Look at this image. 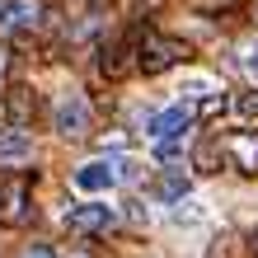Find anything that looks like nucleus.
I'll return each mask as SVG.
<instances>
[{"mask_svg":"<svg viewBox=\"0 0 258 258\" xmlns=\"http://www.w3.org/2000/svg\"><path fill=\"white\" fill-rule=\"evenodd\" d=\"M188 56V47L178 38H160V33H141V42H136V66H141L146 75H160V71H169L178 66Z\"/></svg>","mask_w":258,"mask_h":258,"instance_id":"f257e3e1","label":"nucleus"},{"mask_svg":"<svg viewBox=\"0 0 258 258\" xmlns=\"http://www.w3.org/2000/svg\"><path fill=\"white\" fill-rule=\"evenodd\" d=\"M52 127L61 136H85L89 132V103H85V94H61V99H56Z\"/></svg>","mask_w":258,"mask_h":258,"instance_id":"f03ea898","label":"nucleus"},{"mask_svg":"<svg viewBox=\"0 0 258 258\" xmlns=\"http://www.w3.org/2000/svg\"><path fill=\"white\" fill-rule=\"evenodd\" d=\"M28 192H33V178L19 174V178H10L5 188H0V221H10V225H24L33 211H28Z\"/></svg>","mask_w":258,"mask_h":258,"instance_id":"7ed1b4c3","label":"nucleus"},{"mask_svg":"<svg viewBox=\"0 0 258 258\" xmlns=\"http://www.w3.org/2000/svg\"><path fill=\"white\" fill-rule=\"evenodd\" d=\"M221 150L239 174H258V132H230L221 141Z\"/></svg>","mask_w":258,"mask_h":258,"instance_id":"20e7f679","label":"nucleus"},{"mask_svg":"<svg viewBox=\"0 0 258 258\" xmlns=\"http://www.w3.org/2000/svg\"><path fill=\"white\" fill-rule=\"evenodd\" d=\"M188 122H192V108H188V103H174V108H164V113L150 117L146 132L155 136V141H178V136L188 132Z\"/></svg>","mask_w":258,"mask_h":258,"instance_id":"39448f33","label":"nucleus"},{"mask_svg":"<svg viewBox=\"0 0 258 258\" xmlns=\"http://www.w3.org/2000/svg\"><path fill=\"white\" fill-rule=\"evenodd\" d=\"M66 225H71L75 235H99V230L113 225V211L99 207V202H85V207H71L66 211Z\"/></svg>","mask_w":258,"mask_h":258,"instance_id":"423d86ee","label":"nucleus"},{"mask_svg":"<svg viewBox=\"0 0 258 258\" xmlns=\"http://www.w3.org/2000/svg\"><path fill=\"white\" fill-rule=\"evenodd\" d=\"M113 183H117V169H113V164H103V160L75 169V188H80V192H108Z\"/></svg>","mask_w":258,"mask_h":258,"instance_id":"0eeeda50","label":"nucleus"},{"mask_svg":"<svg viewBox=\"0 0 258 258\" xmlns=\"http://www.w3.org/2000/svg\"><path fill=\"white\" fill-rule=\"evenodd\" d=\"M28 155H33V141H28L24 127H5L0 132V164H19Z\"/></svg>","mask_w":258,"mask_h":258,"instance_id":"6e6552de","label":"nucleus"},{"mask_svg":"<svg viewBox=\"0 0 258 258\" xmlns=\"http://www.w3.org/2000/svg\"><path fill=\"white\" fill-rule=\"evenodd\" d=\"M28 24H33V5H24V0H0V33H28Z\"/></svg>","mask_w":258,"mask_h":258,"instance_id":"1a4fd4ad","label":"nucleus"},{"mask_svg":"<svg viewBox=\"0 0 258 258\" xmlns=\"http://www.w3.org/2000/svg\"><path fill=\"white\" fill-rule=\"evenodd\" d=\"M5 113H10L14 127H28V122H33V89H28V85H14L10 94H5Z\"/></svg>","mask_w":258,"mask_h":258,"instance_id":"9d476101","label":"nucleus"},{"mask_svg":"<svg viewBox=\"0 0 258 258\" xmlns=\"http://www.w3.org/2000/svg\"><path fill=\"white\" fill-rule=\"evenodd\" d=\"M99 71L108 75V80H122V75H127V42H103Z\"/></svg>","mask_w":258,"mask_h":258,"instance_id":"9b49d317","label":"nucleus"},{"mask_svg":"<svg viewBox=\"0 0 258 258\" xmlns=\"http://www.w3.org/2000/svg\"><path fill=\"white\" fill-rule=\"evenodd\" d=\"M207 258H258V249L249 239H239V235H221L216 244L207 249Z\"/></svg>","mask_w":258,"mask_h":258,"instance_id":"f8f14e48","label":"nucleus"},{"mask_svg":"<svg viewBox=\"0 0 258 258\" xmlns=\"http://www.w3.org/2000/svg\"><path fill=\"white\" fill-rule=\"evenodd\" d=\"M155 197L160 202H178V197H188V174L183 169H169L155 178Z\"/></svg>","mask_w":258,"mask_h":258,"instance_id":"ddd939ff","label":"nucleus"},{"mask_svg":"<svg viewBox=\"0 0 258 258\" xmlns=\"http://www.w3.org/2000/svg\"><path fill=\"white\" fill-rule=\"evenodd\" d=\"M221 155H225L221 141H202V146L192 150V164H197L202 174H216V169H221Z\"/></svg>","mask_w":258,"mask_h":258,"instance_id":"4468645a","label":"nucleus"},{"mask_svg":"<svg viewBox=\"0 0 258 258\" xmlns=\"http://www.w3.org/2000/svg\"><path fill=\"white\" fill-rule=\"evenodd\" d=\"M225 108H230V99H225V94H211V99L197 103V117H221Z\"/></svg>","mask_w":258,"mask_h":258,"instance_id":"2eb2a0df","label":"nucleus"},{"mask_svg":"<svg viewBox=\"0 0 258 258\" xmlns=\"http://www.w3.org/2000/svg\"><path fill=\"white\" fill-rule=\"evenodd\" d=\"M244 71L258 75V42H249V47H244Z\"/></svg>","mask_w":258,"mask_h":258,"instance_id":"dca6fc26","label":"nucleus"},{"mask_svg":"<svg viewBox=\"0 0 258 258\" xmlns=\"http://www.w3.org/2000/svg\"><path fill=\"white\" fill-rule=\"evenodd\" d=\"M239 108H244L249 117H258V94H244V99H239Z\"/></svg>","mask_w":258,"mask_h":258,"instance_id":"f3484780","label":"nucleus"},{"mask_svg":"<svg viewBox=\"0 0 258 258\" xmlns=\"http://www.w3.org/2000/svg\"><path fill=\"white\" fill-rule=\"evenodd\" d=\"M24 258H56V253H52V249H47V244H33V249H28V253H24Z\"/></svg>","mask_w":258,"mask_h":258,"instance_id":"a211bd4d","label":"nucleus"},{"mask_svg":"<svg viewBox=\"0 0 258 258\" xmlns=\"http://www.w3.org/2000/svg\"><path fill=\"white\" fill-rule=\"evenodd\" d=\"M253 249H258V230H253Z\"/></svg>","mask_w":258,"mask_h":258,"instance_id":"6ab92c4d","label":"nucleus"},{"mask_svg":"<svg viewBox=\"0 0 258 258\" xmlns=\"http://www.w3.org/2000/svg\"><path fill=\"white\" fill-rule=\"evenodd\" d=\"M0 66H5V56H0Z\"/></svg>","mask_w":258,"mask_h":258,"instance_id":"aec40b11","label":"nucleus"}]
</instances>
